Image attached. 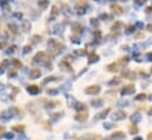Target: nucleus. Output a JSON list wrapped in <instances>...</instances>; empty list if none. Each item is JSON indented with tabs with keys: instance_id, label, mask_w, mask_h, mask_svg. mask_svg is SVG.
<instances>
[{
	"instance_id": "f257e3e1",
	"label": "nucleus",
	"mask_w": 152,
	"mask_h": 140,
	"mask_svg": "<svg viewBox=\"0 0 152 140\" xmlns=\"http://www.w3.org/2000/svg\"><path fill=\"white\" fill-rule=\"evenodd\" d=\"M100 92V87L99 86H90V87H87V88L85 90V93L86 94H91V95H96L98 94Z\"/></svg>"
},
{
	"instance_id": "f03ea898",
	"label": "nucleus",
	"mask_w": 152,
	"mask_h": 140,
	"mask_svg": "<svg viewBox=\"0 0 152 140\" xmlns=\"http://www.w3.org/2000/svg\"><path fill=\"white\" fill-rule=\"evenodd\" d=\"M27 91L30 92L31 94H37V93L39 92V87H38L37 85H31V86H28Z\"/></svg>"
},
{
	"instance_id": "7ed1b4c3",
	"label": "nucleus",
	"mask_w": 152,
	"mask_h": 140,
	"mask_svg": "<svg viewBox=\"0 0 152 140\" xmlns=\"http://www.w3.org/2000/svg\"><path fill=\"white\" fill-rule=\"evenodd\" d=\"M74 118H76V120H78V121H85V120H87V114H86V113H79V114H77Z\"/></svg>"
},
{
	"instance_id": "20e7f679",
	"label": "nucleus",
	"mask_w": 152,
	"mask_h": 140,
	"mask_svg": "<svg viewBox=\"0 0 152 140\" xmlns=\"http://www.w3.org/2000/svg\"><path fill=\"white\" fill-rule=\"evenodd\" d=\"M112 138L116 140H122L125 138V134L123 133V132H114V133L112 134Z\"/></svg>"
},
{
	"instance_id": "39448f33",
	"label": "nucleus",
	"mask_w": 152,
	"mask_h": 140,
	"mask_svg": "<svg viewBox=\"0 0 152 140\" xmlns=\"http://www.w3.org/2000/svg\"><path fill=\"white\" fill-rule=\"evenodd\" d=\"M12 130L14 132H18V133H24L25 131V126L24 125H14L12 127Z\"/></svg>"
},
{
	"instance_id": "423d86ee",
	"label": "nucleus",
	"mask_w": 152,
	"mask_h": 140,
	"mask_svg": "<svg viewBox=\"0 0 152 140\" xmlns=\"http://www.w3.org/2000/svg\"><path fill=\"white\" fill-rule=\"evenodd\" d=\"M134 91V87L132 85H128V86H126L124 90L122 91V93L123 94H130V93H132V92Z\"/></svg>"
},
{
	"instance_id": "0eeeda50",
	"label": "nucleus",
	"mask_w": 152,
	"mask_h": 140,
	"mask_svg": "<svg viewBox=\"0 0 152 140\" xmlns=\"http://www.w3.org/2000/svg\"><path fill=\"white\" fill-rule=\"evenodd\" d=\"M111 9L114 11L117 14H122L123 13V8L120 6H118V5H112V6H111Z\"/></svg>"
},
{
	"instance_id": "6e6552de",
	"label": "nucleus",
	"mask_w": 152,
	"mask_h": 140,
	"mask_svg": "<svg viewBox=\"0 0 152 140\" xmlns=\"http://www.w3.org/2000/svg\"><path fill=\"white\" fill-rule=\"evenodd\" d=\"M138 127L136 125H130V127H128V132H130L131 134H137L138 133Z\"/></svg>"
},
{
	"instance_id": "1a4fd4ad",
	"label": "nucleus",
	"mask_w": 152,
	"mask_h": 140,
	"mask_svg": "<svg viewBox=\"0 0 152 140\" xmlns=\"http://www.w3.org/2000/svg\"><path fill=\"white\" fill-rule=\"evenodd\" d=\"M40 75V71L39 70H33L31 72V78L32 79H36V78H39Z\"/></svg>"
},
{
	"instance_id": "9d476101",
	"label": "nucleus",
	"mask_w": 152,
	"mask_h": 140,
	"mask_svg": "<svg viewBox=\"0 0 152 140\" xmlns=\"http://www.w3.org/2000/svg\"><path fill=\"white\" fill-rule=\"evenodd\" d=\"M109 112H110V108H107L106 111H104L103 113H100V114H99V117H98L97 119H100V118H104V117H106V114H107Z\"/></svg>"
},
{
	"instance_id": "9b49d317",
	"label": "nucleus",
	"mask_w": 152,
	"mask_h": 140,
	"mask_svg": "<svg viewBox=\"0 0 152 140\" xmlns=\"http://www.w3.org/2000/svg\"><path fill=\"white\" fill-rule=\"evenodd\" d=\"M98 60V55L97 54H92L90 57V62H93V61H97Z\"/></svg>"
},
{
	"instance_id": "f8f14e48",
	"label": "nucleus",
	"mask_w": 152,
	"mask_h": 140,
	"mask_svg": "<svg viewBox=\"0 0 152 140\" xmlns=\"http://www.w3.org/2000/svg\"><path fill=\"white\" fill-rule=\"evenodd\" d=\"M144 99H146V94H144V93L143 94H139L137 97V100H144Z\"/></svg>"
},
{
	"instance_id": "ddd939ff",
	"label": "nucleus",
	"mask_w": 152,
	"mask_h": 140,
	"mask_svg": "<svg viewBox=\"0 0 152 140\" xmlns=\"http://www.w3.org/2000/svg\"><path fill=\"white\" fill-rule=\"evenodd\" d=\"M4 134H5V127H4V126H0V138L4 137Z\"/></svg>"
},
{
	"instance_id": "4468645a",
	"label": "nucleus",
	"mask_w": 152,
	"mask_h": 140,
	"mask_svg": "<svg viewBox=\"0 0 152 140\" xmlns=\"http://www.w3.org/2000/svg\"><path fill=\"white\" fill-rule=\"evenodd\" d=\"M4 137L6 138V139H13V134L12 133H5V135H4Z\"/></svg>"
},
{
	"instance_id": "2eb2a0df",
	"label": "nucleus",
	"mask_w": 152,
	"mask_h": 140,
	"mask_svg": "<svg viewBox=\"0 0 152 140\" xmlns=\"http://www.w3.org/2000/svg\"><path fill=\"white\" fill-rule=\"evenodd\" d=\"M120 25H122V24H120V22L118 21V22H117L116 25H113V27H112V30H113V31H114V30H118V28L120 27Z\"/></svg>"
},
{
	"instance_id": "dca6fc26",
	"label": "nucleus",
	"mask_w": 152,
	"mask_h": 140,
	"mask_svg": "<svg viewBox=\"0 0 152 140\" xmlns=\"http://www.w3.org/2000/svg\"><path fill=\"white\" fill-rule=\"evenodd\" d=\"M151 11H152V6H150V7L146 8V12H147V13H151Z\"/></svg>"
},
{
	"instance_id": "f3484780",
	"label": "nucleus",
	"mask_w": 152,
	"mask_h": 140,
	"mask_svg": "<svg viewBox=\"0 0 152 140\" xmlns=\"http://www.w3.org/2000/svg\"><path fill=\"white\" fill-rule=\"evenodd\" d=\"M147 140H152V132L151 133H149V135H147Z\"/></svg>"
},
{
	"instance_id": "a211bd4d",
	"label": "nucleus",
	"mask_w": 152,
	"mask_h": 140,
	"mask_svg": "<svg viewBox=\"0 0 152 140\" xmlns=\"http://www.w3.org/2000/svg\"><path fill=\"white\" fill-rule=\"evenodd\" d=\"M87 140H101L100 137H97V138H92V139H87Z\"/></svg>"
},
{
	"instance_id": "6ab92c4d",
	"label": "nucleus",
	"mask_w": 152,
	"mask_h": 140,
	"mask_svg": "<svg viewBox=\"0 0 152 140\" xmlns=\"http://www.w3.org/2000/svg\"><path fill=\"white\" fill-rule=\"evenodd\" d=\"M147 30H149L150 32H152V25H149V26H147Z\"/></svg>"
},
{
	"instance_id": "aec40b11",
	"label": "nucleus",
	"mask_w": 152,
	"mask_h": 140,
	"mask_svg": "<svg viewBox=\"0 0 152 140\" xmlns=\"http://www.w3.org/2000/svg\"><path fill=\"white\" fill-rule=\"evenodd\" d=\"M133 140H143V138H140V137H137V138H134Z\"/></svg>"
},
{
	"instance_id": "412c9836",
	"label": "nucleus",
	"mask_w": 152,
	"mask_h": 140,
	"mask_svg": "<svg viewBox=\"0 0 152 140\" xmlns=\"http://www.w3.org/2000/svg\"><path fill=\"white\" fill-rule=\"evenodd\" d=\"M138 1H139V4H143L144 1H145V0H138Z\"/></svg>"
},
{
	"instance_id": "4be33fe9",
	"label": "nucleus",
	"mask_w": 152,
	"mask_h": 140,
	"mask_svg": "<svg viewBox=\"0 0 152 140\" xmlns=\"http://www.w3.org/2000/svg\"><path fill=\"white\" fill-rule=\"evenodd\" d=\"M151 72H152V68H151Z\"/></svg>"
}]
</instances>
